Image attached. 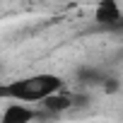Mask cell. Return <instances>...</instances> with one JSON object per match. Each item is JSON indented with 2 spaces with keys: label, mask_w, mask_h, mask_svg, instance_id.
I'll return each mask as SVG.
<instances>
[{
  "label": "cell",
  "mask_w": 123,
  "mask_h": 123,
  "mask_svg": "<svg viewBox=\"0 0 123 123\" xmlns=\"http://www.w3.org/2000/svg\"><path fill=\"white\" fill-rule=\"evenodd\" d=\"M36 104H39L46 113H60V111H65V109L73 106V97H70V94H60V89H58V92L43 97V99L36 101Z\"/></svg>",
  "instance_id": "277c9868"
},
{
  "label": "cell",
  "mask_w": 123,
  "mask_h": 123,
  "mask_svg": "<svg viewBox=\"0 0 123 123\" xmlns=\"http://www.w3.org/2000/svg\"><path fill=\"white\" fill-rule=\"evenodd\" d=\"M39 113L29 106V104H10L5 111H3V121L5 123H27V121H31V118H36Z\"/></svg>",
  "instance_id": "3957f363"
},
{
  "label": "cell",
  "mask_w": 123,
  "mask_h": 123,
  "mask_svg": "<svg viewBox=\"0 0 123 123\" xmlns=\"http://www.w3.org/2000/svg\"><path fill=\"white\" fill-rule=\"evenodd\" d=\"M94 19L104 27H118L121 24V7L118 0H99L97 10H94Z\"/></svg>",
  "instance_id": "7a4b0ae2"
},
{
  "label": "cell",
  "mask_w": 123,
  "mask_h": 123,
  "mask_svg": "<svg viewBox=\"0 0 123 123\" xmlns=\"http://www.w3.org/2000/svg\"><path fill=\"white\" fill-rule=\"evenodd\" d=\"M63 89V80L53 73H41V75H29L12 80L7 85H0V99H12L22 104H36L43 97Z\"/></svg>",
  "instance_id": "6da1fadb"
},
{
  "label": "cell",
  "mask_w": 123,
  "mask_h": 123,
  "mask_svg": "<svg viewBox=\"0 0 123 123\" xmlns=\"http://www.w3.org/2000/svg\"><path fill=\"white\" fill-rule=\"evenodd\" d=\"M77 75H80V80L92 82V85H99V82L104 80V75H101V73H94V70H80Z\"/></svg>",
  "instance_id": "5b68a950"
}]
</instances>
